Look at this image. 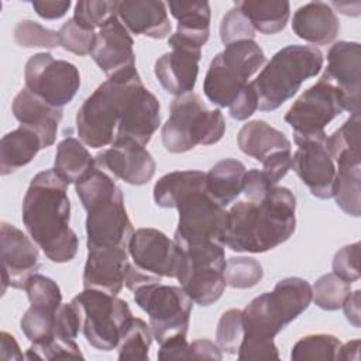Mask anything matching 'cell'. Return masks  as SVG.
<instances>
[{
    "label": "cell",
    "mask_w": 361,
    "mask_h": 361,
    "mask_svg": "<svg viewBox=\"0 0 361 361\" xmlns=\"http://www.w3.org/2000/svg\"><path fill=\"white\" fill-rule=\"evenodd\" d=\"M21 217L28 235L49 261L63 264L75 258L79 238L69 227L68 185L54 169L41 171L31 179L23 199Z\"/></svg>",
    "instance_id": "6da1fadb"
},
{
    "label": "cell",
    "mask_w": 361,
    "mask_h": 361,
    "mask_svg": "<svg viewBox=\"0 0 361 361\" xmlns=\"http://www.w3.org/2000/svg\"><path fill=\"white\" fill-rule=\"evenodd\" d=\"M312 302V286L299 276L281 279L272 292L254 298L243 309L244 337L240 360H278L274 337L300 316Z\"/></svg>",
    "instance_id": "7a4b0ae2"
},
{
    "label": "cell",
    "mask_w": 361,
    "mask_h": 361,
    "mask_svg": "<svg viewBox=\"0 0 361 361\" xmlns=\"http://www.w3.org/2000/svg\"><path fill=\"white\" fill-rule=\"evenodd\" d=\"M296 199L275 186L259 203L240 200L227 212L224 247L235 252H267L290 238L296 228Z\"/></svg>",
    "instance_id": "3957f363"
},
{
    "label": "cell",
    "mask_w": 361,
    "mask_h": 361,
    "mask_svg": "<svg viewBox=\"0 0 361 361\" xmlns=\"http://www.w3.org/2000/svg\"><path fill=\"white\" fill-rule=\"evenodd\" d=\"M75 190L87 212V248H128L134 230L124 206L123 192L116 182L96 165L75 183Z\"/></svg>",
    "instance_id": "277c9868"
},
{
    "label": "cell",
    "mask_w": 361,
    "mask_h": 361,
    "mask_svg": "<svg viewBox=\"0 0 361 361\" xmlns=\"http://www.w3.org/2000/svg\"><path fill=\"white\" fill-rule=\"evenodd\" d=\"M142 83L135 68L109 76L82 103L76 114V131L90 148L111 145L130 94Z\"/></svg>",
    "instance_id": "5b68a950"
},
{
    "label": "cell",
    "mask_w": 361,
    "mask_h": 361,
    "mask_svg": "<svg viewBox=\"0 0 361 361\" xmlns=\"http://www.w3.org/2000/svg\"><path fill=\"white\" fill-rule=\"evenodd\" d=\"M323 54L312 45H288L279 49L252 80L261 111H272L293 97L300 85L323 68Z\"/></svg>",
    "instance_id": "8992f818"
},
{
    "label": "cell",
    "mask_w": 361,
    "mask_h": 361,
    "mask_svg": "<svg viewBox=\"0 0 361 361\" xmlns=\"http://www.w3.org/2000/svg\"><path fill=\"white\" fill-rule=\"evenodd\" d=\"M226 133V120L219 109L210 110L196 93L176 96L169 107V118L162 126L164 148L183 154L196 145H213Z\"/></svg>",
    "instance_id": "52a82bcc"
},
{
    "label": "cell",
    "mask_w": 361,
    "mask_h": 361,
    "mask_svg": "<svg viewBox=\"0 0 361 361\" xmlns=\"http://www.w3.org/2000/svg\"><path fill=\"white\" fill-rule=\"evenodd\" d=\"M265 61L262 48L254 39L226 45L212 59L204 76L203 92L209 102L219 107H228Z\"/></svg>",
    "instance_id": "ba28073f"
},
{
    "label": "cell",
    "mask_w": 361,
    "mask_h": 361,
    "mask_svg": "<svg viewBox=\"0 0 361 361\" xmlns=\"http://www.w3.org/2000/svg\"><path fill=\"white\" fill-rule=\"evenodd\" d=\"M179 248L182 261L176 279L180 288L195 303L200 306L213 305L221 298L226 288L224 245L207 241Z\"/></svg>",
    "instance_id": "9c48e42d"
},
{
    "label": "cell",
    "mask_w": 361,
    "mask_h": 361,
    "mask_svg": "<svg viewBox=\"0 0 361 361\" xmlns=\"http://www.w3.org/2000/svg\"><path fill=\"white\" fill-rule=\"evenodd\" d=\"M72 302L79 310L86 341L102 351L118 345L127 322L133 317L126 300L97 289H83Z\"/></svg>",
    "instance_id": "30bf717a"
},
{
    "label": "cell",
    "mask_w": 361,
    "mask_h": 361,
    "mask_svg": "<svg viewBox=\"0 0 361 361\" xmlns=\"http://www.w3.org/2000/svg\"><path fill=\"white\" fill-rule=\"evenodd\" d=\"M133 293L135 303L148 314L152 337L159 344L176 336H186L193 300L180 286L155 282Z\"/></svg>",
    "instance_id": "8fae6325"
},
{
    "label": "cell",
    "mask_w": 361,
    "mask_h": 361,
    "mask_svg": "<svg viewBox=\"0 0 361 361\" xmlns=\"http://www.w3.org/2000/svg\"><path fill=\"white\" fill-rule=\"evenodd\" d=\"M25 89L54 107L71 103L80 87L78 68L48 52L34 54L24 68Z\"/></svg>",
    "instance_id": "7c38bea8"
},
{
    "label": "cell",
    "mask_w": 361,
    "mask_h": 361,
    "mask_svg": "<svg viewBox=\"0 0 361 361\" xmlns=\"http://www.w3.org/2000/svg\"><path fill=\"white\" fill-rule=\"evenodd\" d=\"M176 209L179 213L178 228L173 234L176 245L207 241L224 245L227 212L206 190L188 195L178 203Z\"/></svg>",
    "instance_id": "4fadbf2b"
},
{
    "label": "cell",
    "mask_w": 361,
    "mask_h": 361,
    "mask_svg": "<svg viewBox=\"0 0 361 361\" xmlns=\"http://www.w3.org/2000/svg\"><path fill=\"white\" fill-rule=\"evenodd\" d=\"M298 149L292 155V166L310 193L319 199H330L334 193L336 162L327 148V134L293 135Z\"/></svg>",
    "instance_id": "5bb4252c"
},
{
    "label": "cell",
    "mask_w": 361,
    "mask_h": 361,
    "mask_svg": "<svg viewBox=\"0 0 361 361\" xmlns=\"http://www.w3.org/2000/svg\"><path fill=\"white\" fill-rule=\"evenodd\" d=\"M343 111L338 92L319 79L295 100L285 114V121L292 127L293 135H314L323 133Z\"/></svg>",
    "instance_id": "9a60e30c"
},
{
    "label": "cell",
    "mask_w": 361,
    "mask_h": 361,
    "mask_svg": "<svg viewBox=\"0 0 361 361\" xmlns=\"http://www.w3.org/2000/svg\"><path fill=\"white\" fill-rule=\"evenodd\" d=\"M361 47L353 41H338L330 47L327 68L320 80L331 85L340 94L343 110L360 113Z\"/></svg>",
    "instance_id": "2e32d148"
},
{
    "label": "cell",
    "mask_w": 361,
    "mask_h": 361,
    "mask_svg": "<svg viewBox=\"0 0 361 361\" xmlns=\"http://www.w3.org/2000/svg\"><path fill=\"white\" fill-rule=\"evenodd\" d=\"M128 254L135 267L161 278H176L182 261V251L176 243L151 227L133 233L128 241Z\"/></svg>",
    "instance_id": "e0dca14e"
},
{
    "label": "cell",
    "mask_w": 361,
    "mask_h": 361,
    "mask_svg": "<svg viewBox=\"0 0 361 361\" xmlns=\"http://www.w3.org/2000/svg\"><path fill=\"white\" fill-rule=\"evenodd\" d=\"M171 52L161 55L154 66V73L161 86L173 96L192 93L195 89L202 48L172 34L168 38Z\"/></svg>",
    "instance_id": "ac0fdd59"
},
{
    "label": "cell",
    "mask_w": 361,
    "mask_h": 361,
    "mask_svg": "<svg viewBox=\"0 0 361 361\" xmlns=\"http://www.w3.org/2000/svg\"><path fill=\"white\" fill-rule=\"evenodd\" d=\"M0 255L3 264V293L7 286L24 289L30 276L39 268V254L31 237L16 226H0Z\"/></svg>",
    "instance_id": "d6986e66"
},
{
    "label": "cell",
    "mask_w": 361,
    "mask_h": 361,
    "mask_svg": "<svg viewBox=\"0 0 361 361\" xmlns=\"http://www.w3.org/2000/svg\"><path fill=\"white\" fill-rule=\"evenodd\" d=\"M96 165L134 186L148 183L155 173V161L147 148L133 140H116L96 157Z\"/></svg>",
    "instance_id": "ffe728a7"
},
{
    "label": "cell",
    "mask_w": 361,
    "mask_h": 361,
    "mask_svg": "<svg viewBox=\"0 0 361 361\" xmlns=\"http://www.w3.org/2000/svg\"><path fill=\"white\" fill-rule=\"evenodd\" d=\"M128 267L130 261L127 248H87V257L83 269V289H97L110 295H117L124 286Z\"/></svg>",
    "instance_id": "44dd1931"
},
{
    "label": "cell",
    "mask_w": 361,
    "mask_h": 361,
    "mask_svg": "<svg viewBox=\"0 0 361 361\" xmlns=\"http://www.w3.org/2000/svg\"><path fill=\"white\" fill-rule=\"evenodd\" d=\"M161 124V104L144 83L130 94L116 131V140H133L147 145Z\"/></svg>",
    "instance_id": "7402d4cb"
},
{
    "label": "cell",
    "mask_w": 361,
    "mask_h": 361,
    "mask_svg": "<svg viewBox=\"0 0 361 361\" xmlns=\"http://www.w3.org/2000/svg\"><path fill=\"white\" fill-rule=\"evenodd\" d=\"M134 41L118 17H113L97 32L90 56L109 76L135 68Z\"/></svg>",
    "instance_id": "603a6c76"
},
{
    "label": "cell",
    "mask_w": 361,
    "mask_h": 361,
    "mask_svg": "<svg viewBox=\"0 0 361 361\" xmlns=\"http://www.w3.org/2000/svg\"><path fill=\"white\" fill-rule=\"evenodd\" d=\"M11 110L20 126L32 130L41 138L42 148L55 142L63 109L48 104L24 87L14 97Z\"/></svg>",
    "instance_id": "cb8c5ba5"
},
{
    "label": "cell",
    "mask_w": 361,
    "mask_h": 361,
    "mask_svg": "<svg viewBox=\"0 0 361 361\" xmlns=\"http://www.w3.org/2000/svg\"><path fill=\"white\" fill-rule=\"evenodd\" d=\"M117 17L128 32L154 39H164L171 34L166 4L158 0L117 1Z\"/></svg>",
    "instance_id": "d4e9b609"
},
{
    "label": "cell",
    "mask_w": 361,
    "mask_h": 361,
    "mask_svg": "<svg viewBox=\"0 0 361 361\" xmlns=\"http://www.w3.org/2000/svg\"><path fill=\"white\" fill-rule=\"evenodd\" d=\"M292 30L300 39L314 45H327L336 39L340 21L330 4L310 1L295 11Z\"/></svg>",
    "instance_id": "484cf974"
},
{
    "label": "cell",
    "mask_w": 361,
    "mask_h": 361,
    "mask_svg": "<svg viewBox=\"0 0 361 361\" xmlns=\"http://www.w3.org/2000/svg\"><path fill=\"white\" fill-rule=\"evenodd\" d=\"M237 144L245 155L261 164L276 152L290 151V141L288 137L264 120L245 123L238 131Z\"/></svg>",
    "instance_id": "4316f807"
},
{
    "label": "cell",
    "mask_w": 361,
    "mask_h": 361,
    "mask_svg": "<svg viewBox=\"0 0 361 361\" xmlns=\"http://www.w3.org/2000/svg\"><path fill=\"white\" fill-rule=\"evenodd\" d=\"M336 183L333 197L336 204L353 217L361 207V154L343 152L336 159Z\"/></svg>",
    "instance_id": "83f0119b"
},
{
    "label": "cell",
    "mask_w": 361,
    "mask_h": 361,
    "mask_svg": "<svg viewBox=\"0 0 361 361\" xmlns=\"http://www.w3.org/2000/svg\"><path fill=\"white\" fill-rule=\"evenodd\" d=\"M166 6L178 20L173 34L202 48L210 35V4L206 0H192L169 1Z\"/></svg>",
    "instance_id": "f1b7e54d"
},
{
    "label": "cell",
    "mask_w": 361,
    "mask_h": 361,
    "mask_svg": "<svg viewBox=\"0 0 361 361\" xmlns=\"http://www.w3.org/2000/svg\"><path fill=\"white\" fill-rule=\"evenodd\" d=\"M39 149H42L41 138L32 130L20 126L7 133L0 142V173L6 176L25 166Z\"/></svg>",
    "instance_id": "f546056e"
},
{
    "label": "cell",
    "mask_w": 361,
    "mask_h": 361,
    "mask_svg": "<svg viewBox=\"0 0 361 361\" xmlns=\"http://www.w3.org/2000/svg\"><path fill=\"white\" fill-rule=\"evenodd\" d=\"M245 166L241 161L226 158L216 162L206 173V192L220 206H228L241 192Z\"/></svg>",
    "instance_id": "4dcf8cb0"
},
{
    "label": "cell",
    "mask_w": 361,
    "mask_h": 361,
    "mask_svg": "<svg viewBox=\"0 0 361 361\" xmlns=\"http://www.w3.org/2000/svg\"><path fill=\"white\" fill-rule=\"evenodd\" d=\"M206 190V173L202 171H175L161 176L154 185L155 204L164 209H176L188 195Z\"/></svg>",
    "instance_id": "1f68e13d"
},
{
    "label": "cell",
    "mask_w": 361,
    "mask_h": 361,
    "mask_svg": "<svg viewBox=\"0 0 361 361\" xmlns=\"http://www.w3.org/2000/svg\"><path fill=\"white\" fill-rule=\"evenodd\" d=\"M234 6L250 20L255 31L267 35L282 31L290 16V4L286 0H243Z\"/></svg>",
    "instance_id": "d6a6232c"
},
{
    "label": "cell",
    "mask_w": 361,
    "mask_h": 361,
    "mask_svg": "<svg viewBox=\"0 0 361 361\" xmlns=\"http://www.w3.org/2000/svg\"><path fill=\"white\" fill-rule=\"evenodd\" d=\"M93 166H96L94 157L78 138L66 137L58 144L54 171L66 185L76 183Z\"/></svg>",
    "instance_id": "836d02e7"
},
{
    "label": "cell",
    "mask_w": 361,
    "mask_h": 361,
    "mask_svg": "<svg viewBox=\"0 0 361 361\" xmlns=\"http://www.w3.org/2000/svg\"><path fill=\"white\" fill-rule=\"evenodd\" d=\"M152 333L149 324L138 317H131L118 341V360H149V347L152 343Z\"/></svg>",
    "instance_id": "e575fe53"
},
{
    "label": "cell",
    "mask_w": 361,
    "mask_h": 361,
    "mask_svg": "<svg viewBox=\"0 0 361 361\" xmlns=\"http://www.w3.org/2000/svg\"><path fill=\"white\" fill-rule=\"evenodd\" d=\"M351 292V283L334 272L322 275L312 288V300L323 310H338Z\"/></svg>",
    "instance_id": "d590c367"
},
{
    "label": "cell",
    "mask_w": 361,
    "mask_h": 361,
    "mask_svg": "<svg viewBox=\"0 0 361 361\" xmlns=\"http://www.w3.org/2000/svg\"><path fill=\"white\" fill-rule=\"evenodd\" d=\"M56 312L55 309L31 305L20 320L21 331L32 344L49 341L55 336Z\"/></svg>",
    "instance_id": "8d00e7d4"
},
{
    "label": "cell",
    "mask_w": 361,
    "mask_h": 361,
    "mask_svg": "<svg viewBox=\"0 0 361 361\" xmlns=\"http://www.w3.org/2000/svg\"><path fill=\"white\" fill-rule=\"evenodd\" d=\"M341 341L333 334H309L295 343L292 360H337Z\"/></svg>",
    "instance_id": "74e56055"
},
{
    "label": "cell",
    "mask_w": 361,
    "mask_h": 361,
    "mask_svg": "<svg viewBox=\"0 0 361 361\" xmlns=\"http://www.w3.org/2000/svg\"><path fill=\"white\" fill-rule=\"evenodd\" d=\"M264 276V268L255 258L231 257L226 262V285L235 289H248L255 286Z\"/></svg>",
    "instance_id": "f35d334b"
},
{
    "label": "cell",
    "mask_w": 361,
    "mask_h": 361,
    "mask_svg": "<svg viewBox=\"0 0 361 361\" xmlns=\"http://www.w3.org/2000/svg\"><path fill=\"white\" fill-rule=\"evenodd\" d=\"M117 16V1L109 0H80L75 4L73 20L82 28L100 30L107 21Z\"/></svg>",
    "instance_id": "ab89813d"
},
{
    "label": "cell",
    "mask_w": 361,
    "mask_h": 361,
    "mask_svg": "<svg viewBox=\"0 0 361 361\" xmlns=\"http://www.w3.org/2000/svg\"><path fill=\"white\" fill-rule=\"evenodd\" d=\"M14 41L23 48H55L59 47L58 31L49 30L32 20H21L13 31Z\"/></svg>",
    "instance_id": "60d3db41"
},
{
    "label": "cell",
    "mask_w": 361,
    "mask_h": 361,
    "mask_svg": "<svg viewBox=\"0 0 361 361\" xmlns=\"http://www.w3.org/2000/svg\"><path fill=\"white\" fill-rule=\"evenodd\" d=\"M244 337V326H243V310L240 309H228L226 310L216 329V344L221 351L227 354H237L240 344Z\"/></svg>",
    "instance_id": "b9f144b4"
},
{
    "label": "cell",
    "mask_w": 361,
    "mask_h": 361,
    "mask_svg": "<svg viewBox=\"0 0 361 361\" xmlns=\"http://www.w3.org/2000/svg\"><path fill=\"white\" fill-rule=\"evenodd\" d=\"M360 124V113H353L340 128H337L330 137H327V148L333 159H336L343 152L361 154Z\"/></svg>",
    "instance_id": "7bdbcfd3"
},
{
    "label": "cell",
    "mask_w": 361,
    "mask_h": 361,
    "mask_svg": "<svg viewBox=\"0 0 361 361\" xmlns=\"http://www.w3.org/2000/svg\"><path fill=\"white\" fill-rule=\"evenodd\" d=\"M24 290L27 292L28 300L32 306H42L58 310L62 305V293L59 285L45 275L34 274L30 276Z\"/></svg>",
    "instance_id": "ee69618b"
},
{
    "label": "cell",
    "mask_w": 361,
    "mask_h": 361,
    "mask_svg": "<svg viewBox=\"0 0 361 361\" xmlns=\"http://www.w3.org/2000/svg\"><path fill=\"white\" fill-rule=\"evenodd\" d=\"M61 47L72 54L85 56L89 55L94 47L96 32L82 28L73 18L62 24L58 31Z\"/></svg>",
    "instance_id": "f6af8a7d"
},
{
    "label": "cell",
    "mask_w": 361,
    "mask_h": 361,
    "mask_svg": "<svg viewBox=\"0 0 361 361\" xmlns=\"http://www.w3.org/2000/svg\"><path fill=\"white\" fill-rule=\"evenodd\" d=\"M27 360H55V358H83L75 340H61L58 337L49 341L31 344L25 353Z\"/></svg>",
    "instance_id": "bcb514c9"
},
{
    "label": "cell",
    "mask_w": 361,
    "mask_h": 361,
    "mask_svg": "<svg viewBox=\"0 0 361 361\" xmlns=\"http://www.w3.org/2000/svg\"><path fill=\"white\" fill-rule=\"evenodd\" d=\"M254 27L238 7L234 6L223 16L220 23V39L224 45L243 39H254Z\"/></svg>",
    "instance_id": "7dc6e473"
},
{
    "label": "cell",
    "mask_w": 361,
    "mask_h": 361,
    "mask_svg": "<svg viewBox=\"0 0 361 361\" xmlns=\"http://www.w3.org/2000/svg\"><path fill=\"white\" fill-rule=\"evenodd\" d=\"M360 243L344 245L333 258V272L341 279L353 283L360 278Z\"/></svg>",
    "instance_id": "c3c4849f"
},
{
    "label": "cell",
    "mask_w": 361,
    "mask_h": 361,
    "mask_svg": "<svg viewBox=\"0 0 361 361\" xmlns=\"http://www.w3.org/2000/svg\"><path fill=\"white\" fill-rule=\"evenodd\" d=\"M82 330V320L78 307L71 300L66 305H61L55 319V336L61 340H75Z\"/></svg>",
    "instance_id": "681fc988"
},
{
    "label": "cell",
    "mask_w": 361,
    "mask_h": 361,
    "mask_svg": "<svg viewBox=\"0 0 361 361\" xmlns=\"http://www.w3.org/2000/svg\"><path fill=\"white\" fill-rule=\"evenodd\" d=\"M275 186L276 185L271 182L267 173L259 169L247 171L243 179V193L245 195L247 200L254 203L262 202Z\"/></svg>",
    "instance_id": "f907efd6"
},
{
    "label": "cell",
    "mask_w": 361,
    "mask_h": 361,
    "mask_svg": "<svg viewBox=\"0 0 361 361\" xmlns=\"http://www.w3.org/2000/svg\"><path fill=\"white\" fill-rule=\"evenodd\" d=\"M258 109V99L252 83L250 82L238 97L228 106L230 116L237 121H244L251 117Z\"/></svg>",
    "instance_id": "816d5d0a"
},
{
    "label": "cell",
    "mask_w": 361,
    "mask_h": 361,
    "mask_svg": "<svg viewBox=\"0 0 361 361\" xmlns=\"http://www.w3.org/2000/svg\"><path fill=\"white\" fill-rule=\"evenodd\" d=\"M262 171L271 179L274 185H276L290 169L292 166V152L290 151H281L269 157L262 162Z\"/></svg>",
    "instance_id": "f5cc1de1"
},
{
    "label": "cell",
    "mask_w": 361,
    "mask_h": 361,
    "mask_svg": "<svg viewBox=\"0 0 361 361\" xmlns=\"http://www.w3.org/2000/svg\"><path fill=\"white\" fill-rule=\"evenodd\" d=\"M158 358L159 360H189V343L186 336H176L159 344Z\"/></svg>",
    "instance_id": "db71d44e"
},
{
    "label": "cell",
    "mask_w": 361,
    "mask_h": 361,
    "mask_svg": "<svg viewBox=\"0 0 361 361\" xmlns=\"http://www.w3.org/2000/svg\"><path fill=\"white\" fill-rule=\"evenodd\" d=\"M35 13L45 20H58L63 17L69 7L72 6L71 0H42V1H32L31 3Z\"/></svg>",
    "instance_id": "11a10c76"
},
{
    "label": "cell",
    "mask_w": 361,
    "mask_h": 361,
    "mask_svg": "<svg viewBox=\"0 0 361 361\" xmlns=\"http://www.w3.org/2000/svg\"><path fill=\"white\" fill-rule=\"evenodd\" d=\"M189 358L196 360H221V350L217 344L210 340L200 338L189 344Z\"/></svg>",
    "instance_id": "9f6ffc18"
},
{
    "label": "cell",
    "mask_w": 361,
    "mask_h": 361,
    "mask_svg": "<svg viewBox=\"0 0 361 361\" xmlns=\"http://www.w3.org/2000/svg\"><path fill=\"white\" fill-rule=\"evenodd\" d=\"M155 282H161V276L148 274V272L140 269L138 267H135L134 264H130L127 274H126V279H124V285L127 286V289L134 292L135 289H138L144 285L155 283Z\"/></svg>",
    "instance_id": "6f0895ef"
},
{
    "label": "cell",
    "mask_w": 361,
    "mask_h": 361,
    "mask_svg": "<svg viewBox=\"0 0 361 361\" xmlns=\"http://www.w3.org/2000/svg\"><path fill=\"white\" fill-rule=\"evenodd\" d=\"M361 290L357 289L354 292H350V295L347 296V299L343 303V310H344V316L348 320L350 324H353L354 327H360V319H361Z\"/></svg>",
    "instance_id": "680465c9"
},
{
    "label": "cell",
    "mask_w": 361,
    "mask_h": 361,
    "mask_svg": "<svg viewBox=\"0 0 361 361\" xmlns=\"http://www.w3.org/2000/svg\"><path fill=\"white\" fill-rule=\"evenodd\" d=\"M0 358L1 360H23L25 358V355L20 351L18 343L16 341L14 336H11L7 331H1L0 334Z\"/></svg>",
    "instance_id": "91938a15"
},
{
    "label": "cell",
    "mask_w": 361,
    "mask_h": 361,
    "mask_svg": "<svg viewBox=\"0 0 361 361\" xmlns=\"http://www.w3.org/2000/svg\"><path fill=\"white\" fill-rule=\"evenodd\" d=\"M337 360H354L358 361L360 360V340H351L345 344H341L338 354H337Z\"/></svg>",
    "instance_id": "94428289"
}]
</instances>
